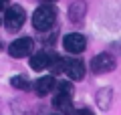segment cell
Masks as SVG:
<instances>
[{"mask_svg":"<svg viewBox=\"0 0 121 115\" xmlns=\"http://www.w3.org/2000/svg\"><path fill=\"white\" fill-rule=\"evenodd\" d=\"M55 22H56V8L52 4H40L32 12V26L36 30H40V32L52 28Z\"/></svg>","mask_w":121,"mask_h":115,"instance_id":"obj_1","label":"cell"},{"mask_svg":"<svg viewBox=\"0 0 121 115\" xmlns=\"http://www.w3.org/2000/svg\"><path fill=\"white\" fill-rule=\"evenodd\" d=\"M26 20V12L24 8H22L20 4H12L6 8L4 12V26L6 30H10V32H16V30L22 28V24H24Z\"/></svg>","mask_w":121,"mask_h":115,"instance_id":"obj_2","label":"cell"},{"mask_svg":"<svg viewBox=\"0 0 121 115\" xmlns=\"http://www.w3.org/2000/svg\"><path fill=\"white\" fill-rule=\"evenodd\" d=\"M32 49H35V40L28 36H22V38H16V40L10 43L8 55L14 57V59H24V57L32 55Z\"/></svg>","mask_w":121,"mask_h":115,"instance_id":"obj_3","label":"cell"},{"mask_svg":"<svg viewBox=\"0 0 121 115\" xmlns=\"http://www.w3.org/2000/svg\"><path fill=\"white\" fill-rule=\"evenodd\" d=\"M115 59H113L109 53H101V55L93 57L91 59V71L95 75H105V73H111L115 69Z\"/></svg>","mask_w":121,"mask_h":115,"instance_id":"obj_4","label":"cell"},{"mask_svg":"<svg viewBox=\"0 0 121 115\" xmlns=\"http://www.w3.org/2000/svg\"><path fill=\"white\" fill-rule=\"evenodd\" d=\"M63 47L71 55H79V53H83L87 49V38L81 32H71V34H67L63 38Z\"/></svg>","mask_w":121,"mask_h":115,"instance_id":"obj_5","label":"cell"},{"mask_svg":"<svg viewBox=\"0 0 121 115\" xmlns=\"http://www.w3.org/2000/svg\"><path fill=\"white\" fill-rule=\"evenodd\" d=\"M63 73H67V77L71 81H83L85 79V65L79 59H65Z\"/></svg>","mask_w":121,"mask_h":115,"instance_id":"obj_6","label":"cell"},{"mask_svg":"<svg viewBox=\"0 0 121 115\" xmlns=\"http://www.w3.org/2000/svg\"><path fill=\"white\" fill-rule=\"evenodd\" d=\"M56 55H55V53H51V51H40V53H36V55L30 57L28 65H30L32 71H44V69L51 67V63H52Z\"/></svg>","mask_w":121,"mask_h":115,"instance_id":"obj_7","label":"cell"},{"mask_svg":"<svg viewBox=\"0 0 121 115\" xmlns=\"http://www.w3.org/2000/svg\"><path fill=\"white\" fill-rule=\"evenodd\" d=\"M52 107H55L60 115H67V113L73 111V99L67 93H56L55 99H52Z\"/></svg>","mask_w":121,"mask_h":115,"instance_id":"obj_8","label":"cell"},{"mask_svg":"<svg viewBox=\"0 0 121 115\" xmlns=\"http://www.w3.org/2000/svg\"><path fill=\"white\" fill-rule=\"evenodd\" d=\"M56 81H55V77L52 75H47V77H40L39 81L32 85V89H35V93L39 95V97H44V95H48L52 89H55Z\"/></svg>","mask_w":121,"mask_h":115,"instance_id":"obj_9","label":"cell"},{"mask_svg":"<svg viewBox=\"0 0 121 115\" xmlns=\"http://www.w3.org/2000/svg\"><path fill=\"white\" fill-rule=\"evenodd\" d=\"M85 14H87V2L85 0H75L73 4L69 6V20L75 22V24L83 22Z\"/></svg>","mask_w":121,"mask_h":115,"instance_id":"obj_10","label":"cell"},{"mask_svg":"<svg viewBox=\"0 0 121 115\" xmlns=\"http://www.w3.org/2000/svg\"><path fill=\"white\" fill-rule=\"evenodd\" d=\"M95 101H97V105H99L103 111H107L109 105L113 103V89H109V87L99 89V91H97V95H95Z\"/></svg>","mask_w":121,"mask_h":115,"instance_id":"obj_11","label":"cell"},{"mask_svg":"<svg viewBox=\"0 0 121 115\" xmlns=\"http://www.w3.org/2000/svg\"><path fill=\"white\" fill-rule=\"evenodd\" d=\"M10 85L14 87V89H20V91H30L32 89V85L28 83V79H26L24 75H16L10 79Z\"/></svg>","mask_w":121,"mask_h":115,"instance_id":"obj_12","label":"cell"},{"mask_svg":"<svg viewBox=\"0 0 121 115\" xmlns=\"http://www.w3.org/2000/svg\"><path fill=\"white\" fill-rule=\"evenodd\" d=\"M56 89H59V93H67V95H71L73 93V85H71L69 81H60L59 85H55Z\"/></svg>","mask_w":121,"mask_h":115,"instance_id":"obj_13","label":"cell"},{"mask_svg":"<svg viewBox=\"0 0 121 115\" xmlns=\"http://www.w3.org/2000/svg\"><path fill=\"white\" fill-rule=\"evenodd\" d=\"M75 115H93V111L91 109H79V111H75Z\"/></svg>","mask_w":121,"mask_h":115,"instance_id":"obj_14","label":"cell"},{"mask_svg":"<svg viewBox=\"0 0 121 115\" xmlns=\"http://www.w3.org/2000/svg\"><path fill=\"white\" fill-rule=\"evenodd\" d=\"M4 8H8V0H0V12Z\"/></svg>","mask_w":121,"mask_h":115,"instance_id":"obj_15","label":"cell"},{"mask_svg":"<svg viewBox=\"0 0 121 115\" xmlns=\"http://www.w3.org/2000/svg\"><path fill=\"white\" fill-rule=\"evenodd\" d=\"M40 4H52V2H56V0H39Z\"/></svg>","mask_w":121,"mask_h":115,"instance_id":"obj_16","label":"cell"}]
</instances>
